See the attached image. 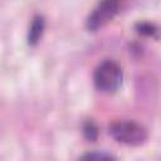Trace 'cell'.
Here are the masks:
<instances>
[{"label": "cell", "mask_w": 161, "mask_h": 161, "mask_svg": "<svg viewBox=\"0 0 161 161\" xmlns=\"http://www.w3.org/2000/svg\"><path fill=\"white\" fill-rule=\"evenodd\" d=\"M93 80L97 89L106 93L116 92L122 83V69L113 60H103L96 68Z\"/></svg>", "instance_id": "1"}, {"label": "cell", "mask_w": 161, "mask_h": 161, "mask_svg": "<svg viewBox=\"0 0 161 161\" xmlns=\"http://www.w3.org/2000/svg\"><path fill=\"white\" fill-rule=\"evenodd\" d=\"M109 135L118 142L138 146L147 140V131L135 121H117L109 126Z\"/></svg>", "instance_id": "2"}, {"label": "cell", "mask_w": 161, "mask_h": 161, "mask_svg": "<svg viewBox=\"0 0 161 161\" xmlns=\"http://www.w3.org/2000/svg\"><path fill=\"white\" fill-rule=\"evenodd\" d=\"M118 3L117 1H102L99 3L93 11L89 14L87 19V28L89 30H98L99 28L104 26L108 21L113 19V16L118 11Z\"/></svg>", "instance_id": "3"}, {"label": "cell", "mask_w": 161, "mask_h": 161, "mask_svg": "<svg viewBox=\"0 0 161 161\" xmlns=\"http://www.w3.org/2000/svg\"><path fill=\"white\" fill-rule=\"evenodd\" d=\"M44 26H45V21L42 15H36L33 18V21L30 24L29 33H28V43L30 45H34L39 42V39L43 35Z\"/></svg>", "instance_id": "4"}, {"label": "cell", "mask_w": 161, "mask_h": 161, "mask_svg": "<svg viewBox=\"0 0 161 161\" xmlns=\"http://www.w3.org/2000/svg\"><path fill=\"white\" fill-rule=\"evenodd\" d=\"M79 161H114L113 156H111L107 152H102V151H92V152H87L84 153Z\"/></svg>", "instance_id": "5"}, {"label": "cell", "mask_w": 161, "mask_h": 161, "mask_svg": "<svg viewBox=\"0 0 161 161\" xmlns=\"http://www.w3.org/2000/svg\"><path fill=\"white\" fill-rule=\"evenodd\" d=\"M137 29H138V31L141 34L151 35V36H155L158 33V29L153 24H150V23H141V24H138Z\"/></svg>", "instance_id": "6"}, {"label": "cell", "mask_w": 161, "mask_h": 161, "mask_svg": "<svg viewBox=\"0 0 161 161\" xmlns=\"http://www.w3.org/2000/svg\"><path fill=\"white\" fill-rule=\"evenodd\" d=\"M83 132H84L86 137H87L88 140H91V141L96 140V137H97V135H98V130H97L96 125H94L93 122H91V121L86 123V126H84V128H83Z\"/></svg>", "instance_id": "7"}]
</instances>
